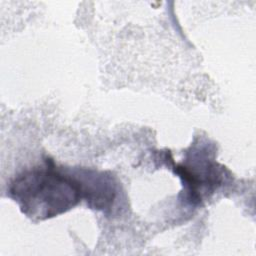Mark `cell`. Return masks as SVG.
<instances>
[{"mask_svg":"<svg viewBox=\"0 0 256 256\" xmlns=\"http://www.w3.org/2000/svg\"><path fill=\"white\" fill-rule=\"evenodd\" d=\"M9 195L22 213L34 221L65 213L82 199L77 177L57 170L52 162L16 176L10 184Z\"/></svg>","mask_w":256,"mask_h":256,"instance_id":"cell-1","label":"cell"},{"mask_svg":"<svg viewBox=\"0 0 256 256\" xmlns=\"http://www.w3.org/2000/svg\"><path fill=\"white\" fill-rule=\"evenodd\" d=\"M75 175L80 182L82 198L87 201L91 208L103 210L111 206L116 190L110 176L86 169L77 170Z\"/></svg>","mask_w":256,"mask_h":256,"instance_id":"cell-2","label":"cell"}]
</instances>
